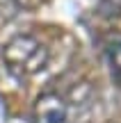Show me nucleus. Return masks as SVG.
Returning <instances> with one entry per match:
<instances>
[{"instance_id": "obj_1", "label": "nucleus", "mask_w": 121, "mask_h": 123, "mask_svg": "<svg viewBox=\"0 0 121 123\" xmlns=\"http://www.w3.org/2000/svg\"><path fill=\"white\" fill-rule=\"evenodd\" d=\"M32 119L34 123H89L91 103L78 91L48 89L34 100Z\"/></svg>"}, {"instance_id": "obj_2", "label": "nucleus", "mask_w": 121, "mask_h": 123, "mask_svg": "<svg viewBox=\"0 0 121 123\" xmlns=\"http://www.w3.org/2000/svg\"><path fill=\"white\" fill-rule=\"evenodd\" d=\"M2 59L7 68L18 78H30L37 75L48 66V48L32 34H16L5 43Z\"/></svg>"}, {"instance_id": "obj_3", "label": "nucleus", "mask_w": 121, "mask_h": 123, "mask_svg": "<svg viewBox=\"0 0 121 123\" xmlns=\"http://www.w3.org/2000/svg\"><path fill=\"white\" fill-rule=\"evenodd\" d=\"M105 57H108L112 78L121 84V34H112L105 39Z\"/></svg>"}]
</instances>
